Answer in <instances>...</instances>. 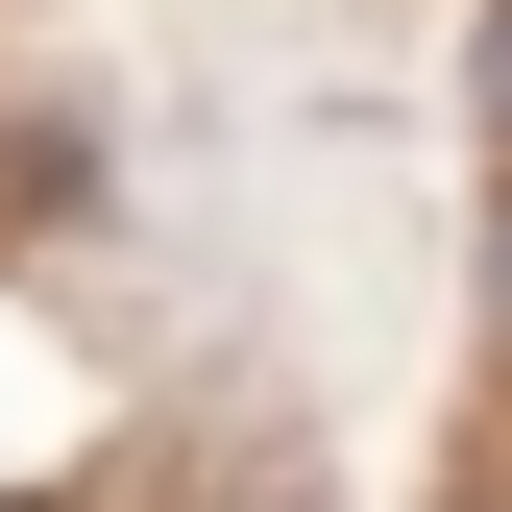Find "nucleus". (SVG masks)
Listing matches in <instances>:
<instances>
[{
    "label": "nucleus",
    "mask_w": 512,
    "mask_h": 512,
    "mask_svg": "<svg viewBox=\"0 0 512 512\" xmlns=\"http://www.w3.org/2000/svg\"><path fill=\"white\" fill-rule=\"evenodd\" d=\"M488 122H512V25H488Z\"/></svg>",
    "instance_id": "obj_1"
}]
</instances>
